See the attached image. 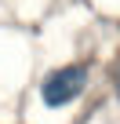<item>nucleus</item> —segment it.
<instances>
[{
	"label": "nucleus",
	"mask_w": 120,
	"mask_h": 124,
	"mask_svg": "<svg viewBox=\"0 0 120 124\" xmlns=\"http://www.w3.org/2000/svg\"><path fill=\"white\" fill-rule=\"evenodd\" d=\"M84 88H87V66H84V62H73V66H58V70H51L44 77L40 99L51 109H62V106L77 102L84 95Z\"/></svg>",
	"instance_id": "f257e3e1"
},
{
	"label": "nucleus",
	"mask_w": 120,
	"mask_h": 124,
	"mask_svg": "<svg viewBox=\"0 0 120 124\" xmlns=\"http://www.w3.org/2000/svg\"><path fill=\"white\" fill-rule=\"evenodd\" d=\"M113 91H116V99H120V66H116V73H113Z\"/></svg>",
	"instance_id": "f03ea898"
}]
</instances>
